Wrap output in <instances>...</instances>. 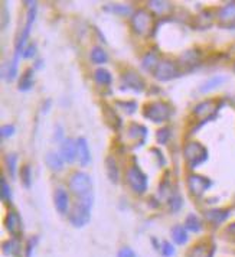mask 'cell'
Listing matches in <instances>:
<instances>
[{"label":"cell","instance_id":"obj_1","mask_svg":"<svg viewBox=\"0 0 235 257\" xmlns=\"http://www.w3.org/2000/svg\"><path fill=\"white\" fill-rule=\"evenodd\" d=\"M94 205V195H85L83 198H77L72 202L68 221L74 228H83L91 220V211Z\"/></svg>","mask_w":235,"mask_h":257},{"label":"cell","instance_id":"obj_2","mask_svg":"<svg viewBox=\"0 0 235 257\" xmlns=\"http://www.w3.org/2000/svg\"><path fill=\"white\" fill-rule=\"evenodd\" d=\"M173 107L165 100H153L143 105V117L156 124H163L170 120Z\"/></svg>","mask_w":235,"mask_h":257},{"label":"cell","instance_id":"obj_3","mask_svg":"<svg viewBox=\"0 0 235 257\" xmlns=\"http://www.w3.org/2000/svg\"><path fill=\"white\" fill-rule=\"evenodd\" d=\"M182 153H183L185 164H186L188 169H190V171L198 169L209 158V153H208L206 146H203L198 141H189L188 143H185Z\"/></svg>","mask_w":235,"mask_h":257},{"label":"cell","instance_id":"obj_4","mask_svg":"<svg viewBox=\"0 0 235 257\" xmlns=\"http://www.w3.org/2000/svg\"><path fill=\"white\" fill-rule=\"evenodd\" d=\"M130 26L137 36H149L154 31V15L146 8H139L130 18Z\"/></svg>","mask_w":235,"mask_h":257},{"label":"cell","instance_id":"obj_5","mask_svg":"<svg viewBox=\"0 0 235 257\" xmlns=\"http://www.w3.org/2000/svg\"><path fill=\"white\" fill-rule=\"evenodd\" d=\"M68 191L75 198H83L93 194V179L87 172L74 171L68 178Z\"/></svg>","mask_w":235,"mask_h":257},{"label":"cell","instance_id":"obj_6","mask_svg":"<svg viewBox=\"0 0 235 257\" xmlns=\"http://www.w3.org/2000/svg\"><path fill=\"white\" fill-rule=\"evenodd\" d=\"M126 184L136 195H144L149 189V178L139 165H130L126 171Z\"/></svg>","mask_w":235,"mask_h":257},{"label":"cell","instance_id":"obj_7","mask_svg":"<svg viewBox=\"0 0 235 257\" xmlns=\"http://www.w3.org/2000/svg\"><path fill=\"white\" fill-rule=\"evenodd\" d=\"M120 91L123 93L141 94L146 90V81L139 71L129 68L120 75Z\"/></svg>","mask_w":235,"mask_h":257},{"label":"cell","instance_id":"obj_8","mask_svg":"<svg viewBox=\"0 0 235 257\" xmlns=\"http://www.w3.org/2000/svg\"><path fill=\"white\" fill-rule=\"evenodd\" d=\"M154 78L160 82H167L175 80L177 77L182 75V68L179 65V62L169 58H162V61L159 62L156 71L153 72Z\"/></svg>","mask_w":235,"mask_h":257},{"label":"cell","instance_id":"obj_9","mask_svg":"<svg viewBox=\"0 0 235 257\" xmlns=\"http://www.w3.org/2000/svg\"><path fill=\"white\" fill-rule=\"evenodd\" d=\"M216 111H218V101L216 100H212V98L203 100V101H200V103L195 105L193 110H192V114L196 117V118L202 120V121H199V124L195 127V130L202 127L208 121H211L212 118H215L216 117Z\"/></svg>","mask_w":235,"mask_h":257},{"label":"cell","instance_id":"obj_10","mask_svg":"<svg viewBox=\"0 0 235 257\" xmlns=\"http://www.w3.org/2000/svg\"><path fill=\"white\" fill-rule=\"evenodd\" d=\"M186 187H188L189 194L193 198H200L212 187V181L208 176L192 172V174H189L186 176Z\"/></svg>","mask_w":235,"mask_h":257},{"label":"cell","instance_id":"obj_11","mask_svg":"<svg viewBox=\"0 0 235 257\" xmlns=\"http://www.w3.org/2000/svg\"><path fill=\"white\" fill-rule=\"evenodd\" d=\"M5 228L6 231L11 234V237H16V238H21L22 233H24V224H22V217L18 211L9 210L5 215Z\"/></svg>","mask_w":235,"mask_h":257},{"label":"cell","instance_id":"obj_12","mask_svg":"<svg viewBox=\"0 0 235 257\" xmlns=\"http://www.w3.org/2000/svg\"><path fill=\"white\" fill-rule=\"evenodd\" d=\"M216 245L211 238H200L192 247H189L185 257H213Z\"/></svg>","mask_w":235,"mask_h":257},{"label":"cell","instance_id":"obj_13","mask_svg":"<svg viewBox=\"0 0 235 257\" xmlns=\"http://www.w3.org/2000/svg\"><path fill=\"white\" fill-rule=\"evenodd\" d=\"M54 207L58 211L59 215H65L68 217L71 207V192L64 187H58L54 191Z\"/></svg>","mask_w":235,"mask_h":257},{"label":"cell","instance_id":"obj_14","mask_svg":"<svg viewBox=\"0 0 235 257\" xmlns=\"http://www.w3.org/2000/svg\"><path fill=\"white\" fill-rule=\"evenodd\" d=\"M231 215V208H222V207H215V208H209L203 212V220L208 222L211 227L216 228L221 227L222 224L226 222V220Z\"/></svg>","mask_w":235,"mask_h":257},{"label":"cell","instance_id":"obj_15","mask_svg":"<svg viewBox=\"0 0 235 257\" xmlns=\"http://www.w3.org/2000/svg\"><path fill=\"white\" fill-rule=\"evenodd\" d=\"M218 24L223 28H235V2H228L216 12Z\"/></svg>","mask_w":235,"mask_h":257},{"label":"cell","instance_id":"obj_16","mask_svg":"<svg viewBox=\"0 0 235 257\" xmlns=\"http://www.w3.org/2000/svg\"><path fill=\"white\" fill-rule=\"evenodd\" d=\"M127 133V138H129L131 142H137V149L141 148L144 143H146V139L149 136V128L146 127L144 124H140V123H130L129 127L126 130Z\"/></svg>","mask_w":235,"mask_h":257},{"label":"cell","instance_id":"obj_17","mask_svg":"<svg viewBox=\"0 0 235 257\" xmlns=\"http://www.w3.org/2000/svg\"><path fill=\"white\" fill-rule=\"evenodd\" d=\"M59 155L64 159L65 164H74L77 162V139L65 138L59 145Z\"/></svg>","mask_w":235,"mask_h":257},{"label":"cell","instance_id":"obj_18","mask_svg":"<svg viewBox=\"0 0 235 257\" xmlns=\"http://www.w3.org/2000/svg\"><path fill=\"white\" fill-rule=\"evenodd\" d=\"M200 59H202V55L198 49H188L180 55L179 65H180L182 71H192L195 70L198 65H200Z\"/></svg>","mask_w":235,"mask_h":257},{"label":"cell","instance_id":"obj_19","mask_svg":"<svg viewBox=\"0 0 235 257\" xmlns=\"http://www.w3.org/2000/svg\"><path fill=\"white\" fill-rule=\"evenodd\" d=\"M77 162L81 168H87L91 164V151L85 138L77 139Z\"/></svg>","mask_w":235,"mask_h":257},{"label":"cell","instance_id":"obj_20","mask_svg":"<svg viewBox=\"0 0 235 257\" xmlns=\"http://www.w3.org/2000/svg\"><path fill=\"white\" fill-rule=\"evenodd\" d=\"M162 61V57H160V52H159V49H150V51H147L143 57H141V68L143 71H146V72H154L156 68H157V65H159V62Z\"/></svg>","mask_w":235,"mask_h":257},{"label":"cell","instance_id":"obj_21","mask_svg":"<svg viewBox=\"0 0 235 257\" xmlns=\"http://www.w3.org/2000/svg\"><path fill=\"white\" fill-rule=\"evenodd\" d=\"M34 85H35V68L29 67L21 74L18 81V90L21 93H28L34 88Z\"/></svg>","mask_w":235,"mask_h":257},{"label":"cell","instance_id":"obj_22","mask_svg":"<svg viewBox=\"0 0 235 257\" xmlns=\"http://www.w3.org/2000/svg\"><path fill=\"white\" fill-rule=\"evenodd\" d=\"M147 9L154 16H167L173 11V5L170 2H165V0H150V2H147Z\"/></svg>","mask_w":235,"mask_h":257},{"label":"cell","instance_id":"obj_23","mask_svg":"<svg viewBox=\"0 0 235 257\" xmlns=\"http://www.w3.org/2000/svg\"><path fill=\"white\" fill-rule=\"evenodd\" d=\"M2 251L6 257H19L22 253V243L21 238L16 237H11L8 240L3 241L2 244Z\"/></svg>","mask_w":235,"mask_h":257},{"label":"cell","instance_id":"obj_24","mask_svg":"<svg viewBox=\"0 0 235 257\" xmlns=\"http://www.w3.org/2000/svg\"><path fill=\"white\" fill-rule=\"evenodd\" d=\"M103 11L104 12L111 13V15H116V16H120V18H127L133 15V8L127 5V3H107L103 6Z\"/></svg>","mask_w":235,"mask_h":257},{"label":"cell","instance_id":"obj_25","mask_svg":"<svg viewBox=\"0 0 235 257\" xmlns=\"http://www.w3.org/2000/svg\"><path fill=\"white\" fill-rule=\"evenodd\" d=\"M45 164H47L48 169L54 174H59L64 171L65 168V162L61 158V155L57 152H48L45 155Z\"/></svg>","mask_w":235,"mask_h":257},{"label":"cell","instance_id":"obj_26","mask_svg":"<svg viewBox=\"0 0 235 257\" xmlns=\"http://www.w3.org/2000/svg\"><path fill=\"white\" fill-rule=\"evenodd\" d=\"M170 237L176 245H185L189 241V231L183 224H175L170 228Z\"/></svg>","mask_w":235,"mask_h":257},{"label":"cell","instance_id":"obj_27","mask_svg":"<svg viewBox=\"0 0 235 257\" xmlns=\"http://www.w3.org/2000/svg\"><path fill=\"white\" fill-rule=\"evenodd\" d=\"M106 174L108 176V179H110V182H113V184H118L120 182V168H118L117 161H116V158L114 156H107L106 158Z\"/></svg>","mask_w":235,"mask_h":257},{"label":"cell","instance_id":"obj_28","mask_svg":"<svg viewBox=\"0 0 235 257\" xmlns=\"http://www.w3.org/2000/svg\"><path fill=\"white\" fill-rule=\"evenodd\" d=\"M183 225H185V228L188 230L189 233L199 234L203 230V220L200 218L198 214L190 212V214L186 215V218L183 221Z\"/></svg>","mask_w":235,"mask_h":257},{"label":"cell","instance_id":"obj_29","mask_svg":"<svg viewBox=\"0 0 235 257\" xmlns=\"http://www.w3.org/2000/svg\"><path fill=\"white\" fill-rule=\"evenodd\" d=\"M93 80L98 87H110L113 84V74L107 68H97L93 74Z\"/></svg>","mask_w":235,"mask_h":257},{"label":"cell","instance_id":"obj_30","mask_svg":"<svg viewBox=\"0 0 235 257\" xmlns=\"http://www.w3.org/2000/svg\"><path fill=\"white\" fill-rule=\"evenodd\" d=\"M19 156H18V153L16 152H9L6 153V156H5V168H6V171H8V174L9 176L15 179L16 175L19 174Z\"/></svg>","mask_w":235,"mask_h":257},{"label":"cell","instance_id":"obj_31","mask_svg":"<svg viewBox=\"0 0 235 257\" xmlns=\"http://www.w3.org/2000/svg\"><path fill=\"white\" fill-rule=\"evenodd\" d=\"M90 59H91L93 64L101 67V65H104V64L108 62V54H107V51L101 45H95L90 51Z\"/></svg>","mask_w":235,"mask_h":257},{"label":"cell","instance_id":"obj_32","mask_svg":"<svg viewBox=\"0 0 235 257\" xmlns=\"http://www.w3.org/2000/svg\"><path fill=\"white\" fill-rule=\"evenodd\" d=\"M223 82H225V77H223V75H215V77H212V78H209V80H206V81L200 85L199 91L202 94L209 93V91H212V90H216L218 87H221Z\"/></svg>","mask_w":235,"mask_h":257},{"label":"cell","instance_id":"obj_33","mask_svg":"<svg viewBox=\"0 0 235 257\" xmlns=\"http://www.w3.org/2000/svg\"><path fill=\"white\" fill-rule=\"evenodd\" d=\"M0 198H2V202L6 204V205H11L13 201V192L12 188L9 185V182L6 181L5 176L0 178Z\"/></svg>","mask_w":235,"mask_h":257},{"label":"cell","instance_id":"obj_34","mask_svg":"<svg viewBox=\"0 0 235 257\" xmlns=\"http://www.w3.org/2000/svg\"><path fill=\"white\" fill-rule=\"evenodd\" d=\"M114 105L127 116H133L137 111V107H139L136 100H116Z\"/></svg>","mask_w":235,"mask_h":257},{"label":"cell","instance_id":"obj_35","mask_svg":"<svg viewBox=\"0 0 235 257\" xmlns=\"http://www.w3.org/2000/svg\"><path fill=\"white\" fill-rule=\"evenodd\" d=\"M19 178H21V182H22V185L26 189H29V188L32 187V168H31V165L29 164H25L21 166V169H19Z\"/></svg>","mask_w":235,"mask_h":257},{"label":"cell","instance_id":"obj_36","mask_svg":"<svg viewBox=\"0 0 235 257\" xmlns=\"http://www.w3.org/2000/svg\"><path fill=\"white\" fill-rule=\"evenodd\" d=\"M172 138V128L167 127V126H163V127L157 128L156 132V141H157V145L160 146H166L169 141Z\"/></svg>","mask_w":235,"mask_h":257},{"label":"cell","instance_id":"obj_37","mask_svg":"<svg viewBox=\"0 0 235 257\" xmlns=\"http://www.w3.org/2000/svg\"><path fill=\"white\" fill-rule=\"evenodd\" d=\"M167 205H169V210L172 211L173 214H176L183 207V199H182V197L177 192H175V194H172L169 197V199H167Z\"/></svg>","mask_w":235,"mask_h":257},{"label":"cell","instance_id":"obj_38","mask_svg":"<svg viewBox=\"0 0 235 257\" xmlns=\"http://www.w3.org/2000/svg\"><path fill=\"white\" fill-rule=\"evenodd\" d=\"M159 251H160V254L163 257H173L175 253H176V248H175V245L172 244L169 240H163Z\"/></svg>","mask_w":235,"mask_h":257},{"label":"cell","instance_id":"obj_39","mask_svg":"<svg viewBox=\"0 0 235 257\" xmlns=\"http://www.w3.org/2000/svg\"><path fill=\"white\" fill-rule=\"evenodd\" d=\"M15 133H16V126L15 124H3L0 127V136H2V139H9V138L15 136Z\"/></svg>","mask_w":235,"mask_h":257},{"label":"cell","instance_id":"obj_40","mask_svg":"<svg viewBox=\"0 0 235 257\" xmlns=\"http://www.w3.org/2000/svg\"><path fill=\"white\" fill-rule=\"evenodd\" d=\"M36 52H38V49H36L35 44H29L28 47L25 48L24 51V55H22V58L25 59H32L36 57Z\"/></svg>","mask_w":235,"mask_h":257},{"label":"cell","instance_id":"obj_41","mask_svg":"<svg viewBox=\"0 0 235 257\" xmlns=\"http://www.w3.org/2000/svg\"><path fill=\"white\" fill-rule=\"evenodd\" d=\"M38 244V237L34 235V237H31L29 240H28V244H26V257H31L32 256V253H34V250H35V245Z\"/></svg>","mask_w":235,"mask_h":257},{"label":"cell","instance_id":"obj_42","mask_svg":"<svg viewBox=\"0 0 235 257\" xmlns=\"http://www.w3.org/2000/svg\"><path fill=\"white\" fill-rule=\"evenodd\" d=\"M117 257H136V251L131 247H129V245H123L118 250Z\"/></svg>","mask_w":235,"mask_h":257},{"label":"cell","instance_id":"obj_43","mask_svg":"<svg viewBox=\"0 0 235 257\" xmlns=\"http://www.w3.org/2000/svg\"><path fill=\"white\" fill-rule=\"evenodd\" d=\"M150 153H154V158L157 159V165H159V166H165L166 158L163 156V152H162V151H159L157 148H152V149H150Z\"/></svg>","mask_w":235,"mask_h":257},{"label":"cell","instance_id":"obj_44","mask_svg":"<svg viewBox=\"0 0 235 257\" xmlns=\"http://www.w3.org/2000/svg\"><path fill=\"white\" fill-rule=\"evenodd\" d=\"M55 135H54V139L57 142H59V143H62V141L65 139V136H64V127L61 126V124H57L55 126Z\"/></svg>","mask_w":235,"mask_h":257},{"label":"cell","instance_id":"obj_45","mask_svg":"<svg viewBox=\"0 0 235 257\" xmlns=\"http://www.w3.org/2000/svg\"><path fill=\"white\" fill-rule=\"evenodd\" d=\"M223 234L229 238H235V221L228 224L225 228H223Z\"/></svg>","mask_w":235,"mask_h":257},{"label":"cell","instance_id":"obj_46","mask_svg":"<svg viewBox=\"0 0 235 257\" xmlns=\"http://www.w3.org/2000/svg\"><path fill=\"white\" fill-rule=\"evenodd\" d=\"M51 105H52V100H51V98H47V100L44 101V104H42V113L47 114L48 111L51 110Z\"/></svg>","mask_w":235,"mask_h":257},{"label":"cell","instance_id":"obj_47","mask_svg":"<svg viewBox=\"0 0 235 257\" xmlns=\"http://www.w3.org/2000/svg\"><path fill=\"white\" fill-rule=\"evenodd\" d=\"M42 65H44V61H42V59H38L35 64H34V68H35V70H41Z\"/></svg>","mask_w":235,"mask_h":257},{"label":"cell","instance_id":"obj_48","mask_svg":"<svg viewBox=\"0 0 235 257\" xmlns=\"http://www.w3.org/2000/svg\"><path fill=\"white\" fill-rule=\"evenodd\" d=\"M232 210L235 211V197H234V202H232Z\"/></svg>","mask_w":235,"mask_h":257},{"label":"cell","instance_id":"obj_49","mask_svg":"<svg viewBox=\"0 0 235 257\" xmlns=\"http://www.w3.org/2000/svg\"><path fill=\"white\" fill-rule=\"evenodd\" d=\"M232 70H234V72H235V62H234V65H232Z\"/></svg>","mask_w":235,"mask_h":257}]
</instances>
